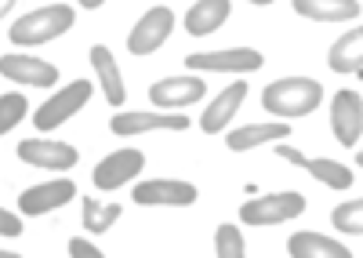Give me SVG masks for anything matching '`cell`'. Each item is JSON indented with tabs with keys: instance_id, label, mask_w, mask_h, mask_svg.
Instances as JSON below:
<instances>
[{
	"instance_id": "obj_1",
	"label": "cell",
	"mask_w": 363,
	"mask_h": 258,
	"mask_svg": "<svg viewBox=\"0 0 363 258\" xmlns=\"http://www.w3.org/2000/svg\"><path fill=\"white\" fill-rule=\"evenodd\" d=\"M320 102H323V84L313 80V77H280L262 91L265 113L284 117V120L306 117V113L320 109Z\"/></svg>"
},
{
	"instance_id": "obj_2",
	"label": "cell",
	"mask_w": 363,
	"mask_h": 258,
	"mask_svg": "<svg viewBox=\"0 0 363 258\" xmlns=\"http://www.w3.org/2000/svg\"><path fill=\"white\" fill-rule=\"evenodd\" d=\"M73 22H77V11L69 4H48V8H37V11L22 15L8 30V40L15 47H37V44L58 40L66 30H73Z\"/></svg>"
},
{
	"instance_id": "obj_3",
	"label": "cell",
	"mask_w": 363,
	"mask_h": 258,
	"mask_svg": "<svg viewBox=\"0 0 363 258\" xmlns=\"http://www.w3.org/2000/svg\"><path fill=\"white\" fill-rule=\"evenodd\" d=\"M306 211V196L301 193H265L247 204H240V222L244 225H284Z\"/></svg>"
},
{
	"instance_id": "obj_4",
	"label": "cell",
	"mask_w": 363,
	"mask_h": 258,
	"mask_svg": "<svg viewBox=\"0 0 363 258\" xmlns=\"http://www.w3.org/2000/svg\"><path fill=\"white\" fill-rule=\"evenodd\" d=\"M265 66V55L255 47H225V51H196L186 55L189 73H255Z\"/></svg>"
},
{
	"instance_id": "obj_5",
	"label": "cell",
	"mask_w": 363,
	"mask_h": 258,
	"mask_svg": "<svg viewBox=\"0 0 363 258\" xmlns=\"http://www.w3.org/2000/svg\"><path fill=\"white\" fill-rule=\"evenodd\" d=\"M87 99H91V84H87V80H73V84H66V88H58V91H55L48 102H40L37 113H33L37 131H55L58 124H66L69 117H77V113L87 106Z\"/></svg>"
},
{
	"instance_id": "obj_6",
	"label": "cell",
	"mask_w": 363,
	"mask_h": 258,
	"mask_svg": "<svg viewBox=\"0 0 363 258\" xmlns=\"http://www.w3.org/2000/svg\"><path fill=\"white\" fill-rule=\"evenodd\" d=\"M171 30H174V11L164 8V4L149 8V11L135 22V30L128 33V51H131V55H153V51H160V47L167 44Z\"/></svg>"
},
{
	"instance_id": "obj_7",
	"label": "cell",
	"mask_w": 363,
	"mask_h": 258,
	"mask_svg": "<svg viewBox=\"0 0 363 258\" xmlns=\"http://www.w3.org/2000/svg\"><path fill=\"white\" fill-rule=\"evenodd\" d=\"M200 189L182 179H149L135 186V204L142 208H189L196 204Z\"/></svg>"
},
{
	"instance_id": "obj_8",
	"label": "cell",
	"mask_w": 363,
	"mask_h": 258,
	"mask_svg": "<svg viewBox=\"0 0 363 258\" xmlns=\"http://www.w3.org/2000/svg\"><path fill=\"white\" fill-rule=\"evenodd\" d=\"M0 77H8L11 84H22V88H55L58 84V66H51L48 59H37V55H0Z\"/></svg>"
},
{
	"instance_id": "obj_9",
	"label": "cell",
	"mask_w": 363,
	"mask_h": 258,
	"mask_svg": "<svg viewBox=\"0 0 363 258\" xmlns=\"http://www.w3.org/2000/svg\"><path fill=\"white\" fill-rule=\"evenodd\" d=\"M18 160L40 171H69L77 167L80 153L69 146V142H55V138H26L18 142Z\"/></svg>"
},
{
	"instance_id": "obj_10",
	"label": "cell",
	"mask_w": 363,
	"mask_h": 258,
	"mask_svg": "<svg viewBox=\"0 0 363 258\" xmlns=\"http://www.w3.org/2000/svg\"><path fill=\"white\" fill-rule=\"evenodd\" d=\"M330 131H335V138L345 150L359 146V138H363V99H359V91L345 88L330 99Z\"/></svg>"
},
{
	"instance_id": "obj_11",
	"label": "cell",
	"mask_w": 363,
	"mask_h": 258,
	"mask_svg": "<svg viewBox=\"0 0 363 258\" xmlns=\"http://www.w3.org/2000/svg\"><path fill=\"white\" fill-rule=\"evenodd\" d=\"M207 95V84L203 77L196 73H186V77H164L149 88V102L157 109H186L193 102H200Z\"/></svg>"
},
{
	"instance_id": "obj_12",
	"label": "cell",
	"mask_w": 363,
	"mask_h": 258,
	"mask_svg": "<svg viewBox=\"0 0 363 258\" xmlns=\"http://www.w3.org/2000/svg\"><path fill=\"white\" fill-rule=\"evenodd\" d=\"M77 196V182L73 179H51V182H40V186H29L22 196H18V211L26 218H40L48 211H58L62 204Z\"/></svg>"
},
{
	"instance_id": "obj_13",
	"label": "cell",
	"mask_w": 363,
	"mask_h": 258,
	"mask_svg": "<svg viewBox=\"0 0 363 258\" xmlns=\"http://www.w3.org/2000/svg\"><path fill=\"white\" fill-rule=\"evenodd\" d=\"M142 167H145L142 150H116V153H109L95 164V175L91 179H95V189H120L135 175H142Z\"/></svg>"
},
{
	"instance_id": "obj_14",
	"label": "cell",
	"mask_w": 363,
	"mask_h": 258,
	"mask_svg": "<svg viewBox=\"0 0 363 258\" xmlns=\"http://www.w3.org/2000/svg\"><path fill=\"white\" fill-rule=\"evenodd\" d=\"M189 117L178 113H116L109 120V131L120 138H135V135H149V131H186Z\"/></svg>"
},
{
	"instance_id": "obj_15",
	"label": "cell",
	"mask_w": 363,
	"mask_h": 258,
	"mask_svg": "<svg viewBox=\"0 0 363 258\" xmlns=\"http://www.w3.org/2000/svg\"><path fill=\"white\" fill-rule=\"evenodd\" d=\"M277 157H284V160H291V164H298V167H306L309 175H313L320 186H327V189H349V186L356 182V171H349L345 164L330 160V157L309 160V157H301V153L291 150V146H277Z\"/></svg>"
},
{
	"instance_id": "obj_16",
	"label": "cell",
	"mask_w": 363,
	"mask_h": 258,
	"mask_svg": "<svg viewBox=\"0 0 363 258\" xmlns=\"http://www.w3.org/2000/svg\"><path fill=\"white\" fill-rule=\"evenodd\" d=\"M244 99H247V84L244 80H233L229 88H222V95L211 99L207 109H203V117H200L203 135H222L229 128V120L236 117V109L244 106Z\"/></svg>"
},
{
	"instance_id": "obj_17",
	"label": "cell",
	"mask_w": 363,
	"mask_h": 258,
	"mask_svg": "<svg viewBox=\"0 0 363 258\" xmlns=\"http://www.w3.org/2000/svg\"><path fill=\"white\" fill-rule=\"evenodd\" d=\"M87 59H91V69H95V77H99V88H102L106 102L113 109H120L124 99H128V88H124V77H120V66L113 59V51L106 44H95L87 51Z\"/></svg>"
},
{
	"instance_id": "obj_18",
	"label": "cell",
	"mask_w": 363,
	"mask_h": 258,
	"mask_svg": "<svg viewBox=\"0 0 363 258\" xmlns=\"http://www.w3.org/2000/svg\"><path fill=\"white\" fill-rule=\"evenodd\" d=\"M284 138H291V124L287 120H269V124H247V128L229 131L225 146L233 153H247L255 146H265V142H284Z\"/></svg>"
},
{
	"instance_id": "obj_19",
	"label": "cell",
	"mask_w": 363,
	"mask_h": 258,
	"mask_svg": "<svg viewBox=\"0 0 363 258\" xmlns=\"http://www.w3.org/2000/svg\"><path fill=\"white\" fill-rule=\"evenodd\" d=\"M291 8L313 22H352L363 11L359 0H291Z\"/></svg>"
},
{
	"instance_id": "obj_20",
	"label": "cell",
	"mask_w": 363,
	"mask_h": 258,
	"mask_svg": "<svg viewBox=\"0 0 363 258\" xmlns=\"http://www.w3.org/2000/svg\"><path fill=\"white\" fill-rule=\"evenodd\" d=\"M287 254H294V258H349V247L342 240H335V237L301 229V233H291Z\"/></svg>"
},
{
	"instance_id": "obj_21",
	"label": "cell",
	"mask_w": 363,
	"mask_h": 258,
	"mask_svg": "<svg viewBox=\"0 0 363 258\" xmlns=\"http://www.w3.org/2000/svg\"><path fill=\"white\" fill-rule=\"evenodd\" d=\"M182 22H186V33L189 37L215 33V30H222V26L229 22V0H196Z\"/></svg>"
},
{
	"instance_id": "obj_22",
	"label": "cell",
	"mask_w": 363,
	"mask_h": 258,
	"mask_svg": "<svg viewBox=\"0 0 363 258\" xmlns=\"http://www.w3.org/2000/svg\"><path fill=\"white\" fill-rule=\"evenodd\" d=\"M327 66L335 73H352L359 77L363 73V30H349L342 33L327 51Z\"/></svg>"
},
{
	"instance_id": "obj_23",
	"label": "cell",
	"mask_w": 363,
	"mask_h": 258,
	"mask_svg": "<svg viewBox=\"0 0 363 258\" xmlns=\"http://www.w3.org/2000/svg\"><path fill=\"white\" fill-rule=\"evenodd\" d=\"M124 215L120 204H106V200H84V229L87 233H109V225Z\"/></svg>"
},
{
	"instance_id": "obj_24",
	"label": "cell",
	"mask_w": 363,
	"mask_h": 258,
	"mask_svg": "<svg viewBox=\"0 0 363 258\" xmlns=\"http://www.w3.org/2000/svg\"><path fill=\"white\" fill-rule=\"evenodd\" d=\"M330 225L338 233H349V237H363V200H345L330 211Z\"/></svg>"
},
{
	"instance_id": "obj_25",
	"label": "cell",
	"mask_w": 363,
	"mask_h": 258,
	"mask_svg": "<svg viewBox=\"0 0 363 258\" xmlns=\"http://www.w3.org/2000/svg\"><path fill=\"white\" fill-rule=\"evenodd\" d=\"M215 254H218V258H244V254H247V244H244L240 225L222 222V225L215 229Z\"/></svg>"
},
{
	"instance_id": "obj_26",
	"label": "cell",
	"mask_w": 363,
	"mask_h": 258,
	"mask_svg": "<svg viewBox=\"0 0 363 258\" xmlns=\"http://www.w3.org/2000/svg\"><path fill=\"white\" fill-rule=\"evenodd\" d=\"M26 113H29V102H26L18 91H11V95H0V135L15 131V128L22 124Z\"/></svg>"
},
{
	"instance_id": "obj_27",
	"label": "cell",
	"mask_w": 363,
	"mask_h": 258,
	"mask_svg": "<svg viewBox=\"0 0 363 258\" xmlns=\"http://www.w3.org/2000/svg\"><path fill=\"white\" fill-rule=\"evenodd\" d=\"M0 237H22V215L0 208Z\"/></svg>"
},
{
	"instance_id": "obj_28",
	"label": "cell",
	"mask_w": 363,
	"mask_h": 258,
	"mask_svg": "<svg viewBox=\"0 0 363 258\" xmlns=\"http://www.w3.org/2000/svg\"><path fill=\"white\" fill-rule=\"evenodd\" d=\"M66 251H69L73 258H102V247H95L91 240H84V237H73Z\"/></svg>"
},
{
	"instance_id": "obj_29",
	"label": "cell",
	"mask_w": 363,
	"mask_h": 258,
	"mask_svg": "<svg viewBox=\"0 0 363 258\" xmlns=\"http://www.w3.org/2000/svg\"><path fill=\"white\" fill-rule=\"evenodd\" d=\"M77 4H80V8H87V11H95V8H102V4H106V0H77Z\"/></svg>"
},
{
	"instance_id": "obj_30",
	"label": "cell",
	"mask_w": 363,
	"mask_h": 258,
	"mask_svg": "<svg viewBox=\"0 0 363 258\" xmlns=\"http://www.w3.org/2000/svg\"><path fill=\"white\" fill-rule=\"evenodd\" d=\"M11 8H15V0H0V18H4Z\"/></svg>"
},
{
	"instance_id": "obj_31",
	"label": "cell",
	"mask_w": 363,
	"mask_h": 258,
	"mask_svg": "<svg viewBox=\"0 0 363 258\" xmlns=\"http://www.w3.org/2000/svg\"><path fill=\"white\" fill-rule=\"evenodd\" d=\"M247 4H258V8H265V4H272V0H247Z\"/></svg>"
}]
</instances>
